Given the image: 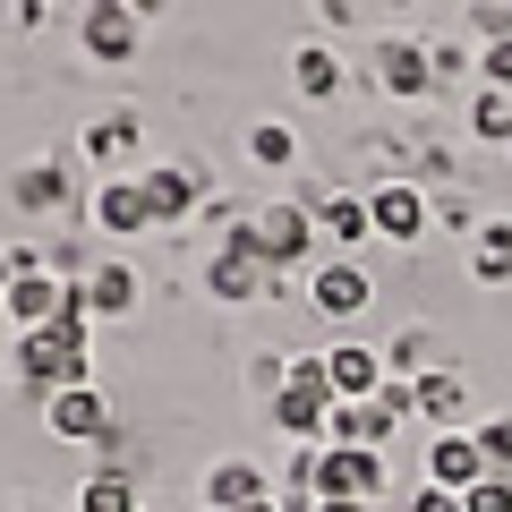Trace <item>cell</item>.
I'll return each mask as SVG.
<instances>
[{
	"label": "cell",
	"mask_w": 512,
	"mask_h": 512,
	"mask_svg": "<svg viewBox=\"0 0 512 512\" xmlns=\"http://www.w3.org/2000/svg\"><path fill=\"white\" fill-rule=\"evenodd\" d=\"M18 384L35 402H52L69 384H94V308L77 291H69V316H60V325L18 333Z\"/></svg>",
	"instance_id": "1"
},
{
	"label": "cell",
	"mask_w": 512,
	"mask_h": 512,
	"mask_svg": "<svg viewBox=\"0 0 512 512\" xmlns=\"http://www.w3.org/2000/svg\"><path fill=\"white\" fill-rule=\"evenodd\" d=\"M231 239L256 256V265H265V274H299V265L316 256V239H325V231H316V205L274 197V205H248V214L231 222Z\"/></svg>",
	"instance_id": "2"
},
{
	"label": "cell",
	"mask_w": 512,
	"mask_h": 512,
	"mask_svg": "<svg viewBox=\"0 0 512 512\" xmlns=\"http://www.w3.org/2000/svg\"><path fill=\"white\" fill-rule=\"evenodd\" d=\"M333 376H325V350H299L291 359V376H282V393L265 402V419L282 427L291 444H325V419H333Z\"/></svg>",
	"instance_id": "3"
},
{
	"label": "cell",
	"mask_w": 512,
	"mask_h": 512,
	"mask_svg": "<svg viewBox=\"0 0 512 512\" xmlns=\"http://www.w3.org/2000/svg\"><path fill=\"white\" fill-rule=\"evenodd\" d=\"M393 470L367 444H316V504H384Z\"/></svg>",
	"instance_id": "4"
},
{
	"label": "cell",
	"mask_w": 512,
	"mask_h": 512,
	"mask_svg": "<svg viewBox=\"0 0 512 512\" xmlns=\"http://www.w3.org/2000/svg\"><path fill=\"white\" fill-rule=\"evenodd\" d=\"M69 291H77V282L60 274V265H43L35 248H18V282H9L0 316H9L18 333H35V325H60V316H69Z\"/></svg>",
	"instance_id": "5"
},
{
	"label": "cell",
	"mask_w": 512,
	"mask_h": 512,
	"mask_svg": "<svg viewBox=\"0 0 512 512\" xmlns=\"http://www.w3.org/2000/svg\"><path fill=\"white\" fill-rule=\"evenodd\" d=\"M367 86L393 94V103H419V94H436V86H444V77H436V43H419V35H384L376 52H367Z\"/></svg>",
	"instance_id": "6"
},
{
	"label": "cell",
	"mask_w": 512,
	"mask_h": 512,
	"mask_svg": "<svg viewBox=\"0 0 512 512\" xmlns=\"http://www.w3.org/2000/svg\"><path fill=\"white\" fill-rule=\"evenodd\" d=\"M308 308L325 316V325H359V316L376 308V274H367L359 256H325L308 274Z\"/></svg>",
	"instance_id": "7"
},
{
	"label": "cell",
	"mask_w": 512,
	"mask_h": 512,
	"mask_svg": "<svg viewBox=\"0 0 512 512\" xmlns=\"http://www.w3.org/2000/svg\"><path fill=\"white\" fill-rule=\"evenodd\" d=\"M367 222H376V239H393V248H419L427 222H436V205H427L419 180H376L367 188Z\"/></svg>",
	"instance_id": "8"
},
{
	"label": "cell",
	"mask_w": 512,
	"mask_h": 512,
	"mask_svg": "<svg viewBox=\"0 0 512 512\" xmlns=\"http://www.w3.org/2000/svg\"><path fill=\"white\" fill-rule=\"evenodd\" d=\"M77 163H86V154H60V163L18 171V180H9L18 214H60V222H86V197H77Z\"/></svg>",
	"instance_id": "9"
},
{
	"label": "cell",
	"mask_w": 512,
	"mask_h": 512,
	"mask_svg": "<svg viewBox=\"0 0 512 512\" xmlns=\"http://www.w3.org/2000/svg\"><path fill=\"white\" fill-rule=\"evenodd\" d=\"M77 43H86V60H103V69H128L137 43H146V18H128L120 0H94L86 18H77Z\"/></svg>",
	"instance_id": "10"
},
{
	"label": "cell",
	"mask_w": 512,
	"mask_h": 512,
	"mask_svg": "<svg viewBox=\"0 0 512 512\" xmlns=\"http://www.w3.org/2000/svg\"><path fill=\"white\" fill-rule=\"evenodd\" d=\"M43 427H52L60 444H103L111 436V393L103 384H69V393L43 402Z\"/></svg>",
	"instance_id": "11"
},
{
	"label": "cell",
	"mask_w": 512,
	"mask_h": 512,
	"mask_svg": "<svg viewBox=\"0 0 512 512\" xmlns=\"http://www.w3.org/2000/svg\"><path fill=\"white\" fill-rule=\"evenodd\" d=\"M427 487H444V495H470L478 478H487V453H478V436L470 427H436V436H427Z\"/></svg>",
	"instance_id": "12"
},
{
	"label": "cell",
	"mask_w": 512,
	"mask_h": 512,
	"mask_svg": "<svg viewBox=\"0 0 512 512\" xmlns=\"http://www.w3.org/2000/svg\"><path fill=\"white\" fill-rule=\"evenodd\" d=\"M86 222L103 239H137V231H154V205H146V180H103L86 197Z\"/></svg>",
	"instance_id": "13"
},
{
	"label": "cell",
	"mask_w": 512,
	"mask_h": 512,
	"mask_svg": "<svg viewBox=\"0 0 512 512\" xmlns=\"http://www.w3.org/2000/svg\"><path fill=\"white\" fill-rule=\"evenodd\" d=\"M205 291L231 299V308H248V299H274V291H282V274H265V265H256V256L231 239V248H214V265H205Z\"/></svg>",
	"instance_id": "14"
},
{
	"label": "cell",
	"mask_w": 512,
	"mask_h": 512,
	"mask_svg": "<svg viewBox=\"0 0 512 512\" xmlns=\"http://www.w3.org/2000/svg\"><path fill=\"white\" fill-rule=\"evenodd\" d=\"M137 180H146L154 222H188V214H205V171H197V163H154V171H137Z\"/></svg>",
	"instance_id": "15"
},
{
	"label": "cell",
	"mask_w": 512,
	"mask_h": 512,
	"mask_svg": "<svg viewBox=\"0 0 512 512\" xmlns=\"http://www.w3.org/2000/svg\"><path fill=\"white\" fill-rule=\"evenodd\" d=\"M274 495V478L256 470L248 453H222L214 470H205V512H248V504H265Z\"/></svg>",
	"instance_id": "16"
},
{
	"label": "cell",
	"mask_w": 512,
	"mask_h": 512,
	"mask_svg": "<svg viewBox=\"0 0 512 512\" xmlns=\"http://www.w3.org/2000/svg\"><path fill=\"white\" fill-rule=\"evenodd\" d=\"M325 376H333V393L342 402H376L384 384V350H367V342H325Z\"/></svg>",
	"instance_id": "17"
},
{
	"label": "cell",
	"mask_w": 512,
	"mask_h": 512,
	"mask_svg": "<svg viewBox=\"0 0 512 512\" xmlns=\"http://www.w3.org/2000/svg\"><path fill=\"white\" fill-rule=\"evenodd\" d=\"M77 299L94 308V325H103V316H128V308H137V265H128V256L86 265V274H77Z\"/></svg>",
	"instance_id": "18"
},
{
	"label": "cell",
	"mask_w": 512,
	"mask_h": 512,
	"mask_svg": "<svg viewBox=\"0 0 512 512\" xmlns=\"http://www.w3.org/2000/svg\"><path fill=\"white\" fill-rule=\"evenodd\" d=\"M410 410L436 427H461V410H470V384H461V367H427L419 384H410Z\"/></svg>",
	"instance_id": "19"
},
{
	"label": "cell",
	"mask_w": 512,
	"mask_h": 512,
	"mask_svg": "<svg viewBox=\"0 0 512 512\" xmlns=\"http://www.w3.org/2000/svg\"><path fill=\"white\" fill-rule=\"evenodd\" d=\"M137 137H146V128H137V111H103V120H86V137H77V154H86V163H128V154H137Z\"/></svg>",
	"instance_id": "20"
},
{
	"label": "cell",
	"mask_w": 512,
	"mask_h": 512,
	"mask_svg": "<svg viewBox=\"0 0 512 512\" xmlns=\"http://www.w3.org/2000/svg\"><path fill=\"white\" fill-rule=\"evenodd\" d=\"M470 282L478 291H504L512 282V222H478L470 231Z\"/></svg>",
	"instance_id": "21"
},
{
	"label": "cell",
	"mask_w": 512,
	"mask_h": 512,
	"mask_svg": "<svg viewBox=\"0 0 512 512\" xmlns=\"http://www.w3.org/2000/svg\"><path fill=\"white\" fill-rule=\"evenodd\" d=\"M291 77H299V94H308V103H333V94L350 86V69L333 60V43H299V52H291Z\"/></svg>",
	"instance_id": "22"
},
{
	"label": "cell",
	"mask_w": 512,
	"mask_h": 512,
	"mask_svg": "<svg viewBox=\"0 0 512 512\" xmlns=\"http://www.w3.org/2000/svg\"><path fill=\"white\" fill-rule=\"evenodd\" d=\"M69 512H146V504H137V478L128 470H94L69 487Z\"/></svg>",
	"instance_id": "23"
},
{
	"label": "cell",
	"mask_w": 512,
	"mask_h": 512,
	"mask_svg": "<svg viewBox=\"0 0 512 512\" xmlns=\"http://www.w3.org/2000/svg\"><path fill=\"white\" fill-rule=\"evenodd\" d=\"M436 333H427V325H402V333H393V342H384V376H393V384H419L427 376V367H436Z\"/></svg>",
	"instance_id": "24"
},
{
	"label": "cell",
	"mask_w": 512,
	"mask_h": 512,
	"mask_svg": "<svg viewBox=\"0 0 512 512\" xmlns=\"http://www.w3.org/2000/svg\"><path fill=\"white\" fill-rule=\"evenodd\" d=\"M248 163H256V171H291V163H299V128H291V120H256V128H248Z\"/></svg>",
	"instance_id": "25"
},
{
	"label": "cell",
	"mask_w": 512,
	"mask_h": 512,
	"mask_svg": "<svg viewBox=\"0 0 512 512\" xmlns=\"http://www.w3.org/2000/svg\"><path fill=\"white\" fill-rule=\"evenodd\" d=\"M316 231H325L333 248H359V239L376 231V222H367V197H325L316 205Z\"/></svg>",
	"instance_id": "26"
},
{
	"label": "cell",
	"mask_w": 512,
	"mask_h": 512,
	"mask_svg": "<svg viewBox=\"0 0 512 512\" xmlns=\"http://www.w3.org/2000/svg\"><path fill=\"white\" fill-rule=\"evenodd\" d=\"M470 128H478V137H487V146H512V94L478 86V103H470Z\"/></svg>",
	"instance_id": "27"
},
{
	"label": "cell",
	"mask_w": 512,
	"mask_h": 512,
	"mask_svg": "<svg viewBox=\"0 0 512 512\" xmlns=\"http://www.w3.org/2000/svg\"><path fill=\"white\" fill-rule=\"evenodd\" d=\"M470 436H478V453H487V470H504V478H512V419H478Z\"/></svg>",
	"instance_id": "28"
},
{
	"label": "cell",
	"mask_w": 512,
	"mask_h": 512,
	"mask_svg": "<svg viewBox=\"0 0 512 512\" xmlns=\"http://www.w3.org/2000/svg\"><path fill=\"white\" fill-rule=\"evenodd\" d=\"M470 69L487 77L495 94H512V43H478V52H470Z\"/></svg>",
	"instance_id": "29"
},
{
	"label": "cell",
	"mask_w": 512,
	"mask_h": 512,
	"mask_svg": "<svg viewBox=\"0 0 512 512\" xmlns=\"http://www.w3.org/2000/svg\"><path fill=\"white\" fill-rule=\"evenodd\" d=\"M461 512H512V478H504V470H487L470 495H461Z\"/></svg>",
	"instance_id": "30"
},
{
	"label": "cell",
	"mask_w": 512,
	"mask_h": 512,
	"mask_svg": "<svg viewBox=\"0 0 512 512\" xmlns=\"http://www.w3.org/2000/svg\"><path fill=\"white\" fill-rule=\"evenodd\" d=\"M367 9H376V0H316V18H325L333 35H350V26H367Z\"/></svg>",
	"instance_id": "31"
},
{
	"label": "cell",
	"mask_w": 512,
	"mask_h": 512,
	"mask_svg": "<svg viewBox=\"0 0 512 512\" xmlns=\"http://www.w3.org/2000/svg\"><path fill=\"white\" fill-rule=\"evenodd\" d=\"M410 512H461V495H444V487H410Z\"/></svg>",
	"instance_id": "32"
},
{
	"label": "cell",
	"mask_w": 512,
	"mask_h": 512,
	"mask_svg": "<svg viewBox=\"0 0 512 512\" xmlns=\"http://www.w3.org/2000/svg\"><path fill=\"white\" fill-rule=\"evenodd\" d=\"M120 9H128V18H163L171 0H120Z\"/></svg>",
	"instance_id": "33"
},
{
	"label": "cell",
	"mask_w": 512,
	"mask_h": 512,
	"mask_svg": "<svg viewBox=\"0 0 512 512\" xmlns=\"http://www.w3.org/2000/svg\"><path fill=\"white\" fill-rule=\"evenodd\" d=\"M9 282H18V248H0V299H9Z\"/></svg>",
	"instance_id": "34"
},
{
	"label": "cell",
	"mask_w": 512,
	"mask_h": 512,
	"mask_svg": "<svg viewBox=\"0 0 512 512\" xmlns=\"http://www.w3.org/2000/svg\"><path fill=\"white\" fill-rule=\"evenodd\" d=\"M316 512H384V504H316Z\"/></svg>",
	"instance_id": "35"
},
{
	"label": "cell",
	"mask_w": 512,
	"mask_h": 512,
	"mask_svg": "<svg viewBox=\"0 0 512 512\" xmlns=\"http://www.w3.org/2000/svg\"><path fill=\"white\" fill-rule=\"evenodd\" d=\"M470 9H478V0H470Z\"/></svg>",
	"instance_id": "36"
},
{
	"label": "cell",
	"mask_w": 512,
	"mask_h": 512,
	"mask_svg": "<svg viewBox=\"0 0 512 512\" xmlns=\"http://www.w3.org/2000/svg\"><path fill=\"white\" fill-rule=\"evenodd\" d=\"M197 512H205V504H197Z\"/></svg>",
	"instance_id": "37"
}]
</instances>
